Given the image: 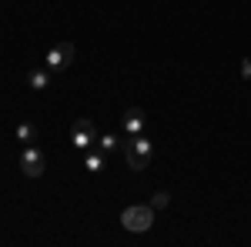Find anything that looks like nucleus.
<instances>
[{
	"mask_svg": "<svg viewBox=\"0 0 251 247\" xmlns=\"http://www.w3.org/2000/svg\"><path fill=\"white\" fill-rule=\"evenodd\" d=\"M124 157H127V167H131V171H148V167H151V157H154V144H151L144 134H134V137L124 144Z\"/></svg>",
	"mask_w": 251,
	"mask_h": 247,
	"instance_id": "1",
	"label": "nucleus"
},
{
	"mask_svg": "<svg viewBox=\"0 0 251 247\" xmlns=\"http://www.w3.org/2000/svg\"><path fill=\"white\" fill-rule=\"evenodd\" d=\"M121 224L131 234H144V230L154 227V207L151 204H131V207L121 210Z\"/></svg>",
	"mask_w": 251,
	"mask_h": 247,
	"instance_id": "2",
	"label": "nucleus"
},
{
	"mask_svg": "<svg viewBox=\"0 0 251 247\" xmlns=\"http://www.w3.org/2000/svg\"><path fill=\"white\" fill-rule=\"evenodd\" d=\"M74 54H77V50H74V44H71V40H60V44H54V47L47 50L44 67H47V70H54V74H57V70H67V67L74 64Z\"/></svg>",
	"mask_w": 251,
	"mask_h": 247,
	"instance_id": "3",
	"label": "nucleus"
},
{
	"mask_svg": "<svg viewBox=\"0 0 251 247\" xmlns=\"http://www.w3.org/2000/svg\"><path fill=\"white\" fill-rule=\"evenodd\" d=\"M20 171H24V177H40V174L47 171V160H44V154H40V147H34V144H27L24 151H20Z\"/></svg>",
	"mask_w": 251,
	"mask_h": 247,
	"instance_id": "4",
	"label": "nucleus"
},
{
	"mask_svg": "<svg viewBox=\"0 0 251 247\" xmlns=\"http://www.w3.org/2000/svg\"><path fill=\"white\" fill-rule=\"evenodd\" d=\"M71 144H74L77 151H91V147L97 144L94 124H91V120H77V124H74V131H71Z\"/></svg>",
	"mask_w": 251,
	"mask_h": 247,
	"instance_id": "5",
	"label": "nucleus"
},
{
	"mask_svg": "<svg viewBox=\"0 0 251 247\" xmlns=\"http://www.w3.org/2000/svg\"><path fill=\"white\" fill-rule=\"evenodd\" d=\"M144 124H148V117H144L141 107H131V111L124 114V131L131 134V137H134V134H144Z\"/></svg>",
	"mask_w": 251,
	"mask_h": 247,
	"instance_id": "6",
	"label": "nucleus"
},
{
	"mask_svg": "<svg viewBox=\"0 0 251 247\" xmlns=\"http://www.w3.org/2000/svg\"><path fill=\"white\" fill-rule=\"evenodd\" d=\"M104 164H107V154L100 151V147H91V151H84V167L91 174H100L104 171Z\"/></svg>",
	"mask_w": 251,
	"mask_h": 247,
	"instance_id": "7",
	"label": "nucleus"
},
{
	"mask_svg": "<svg viewBox=\"0 0 251 247\" xmlns=\"http://www.w3.org/2000/svg\"><path fill=\"white\" fill-rule=\"evenodd\" d=\"M50 74H54V70H47V67H34V70L27 74L30 90H47V87H50Z\"/></svg>",
	"mask_w": 251,
	"mask_h": 247,
	"instance_id": "8",
	"label": "nucleus"
},
{
	"mask_svg": "<svg viewBox=\"0 0 251 247\" xmlns=\"http://www.w3.org/2000/svg\"><path fill=\"white\" fill-rule=\"evenodd\" d=\"M17 140L20 144H34V140H37V127H34L30 120H20L17 124Z\"/></svg>",
	"mask_w": 251,
	"mask_h": 247,
	"instance_id": "9",
	"label": "nucleus"
},
{
	"mask_svg": "<svg viewBox=\"0 0 251 247\" xmlns=\"http://www.w3.org/2000/svg\"><path fill=\"white\" fill-rule=\"evenodd\" d=\"M97 147H100L104 154H114L117 151V137L114 134H100V137H97Z\"/></svg>",
	"mask_w": 251,
	"mask_h": 247,
	"instance_id": "10",
	"label": "nucleus"
},
{
	"mask_svg": "<svg viewBox=\"0 0 251 247\" xmlns=\"http://www.w3.org/2000/svg\"><path fill=\"white\" fill-rule=\"evenodd\" d=\"M168 204H171V194H168V190H157L154 197H151V207H154V210L168 207Z\"/></svg>",
	"mask_w": 251,
	"mask_h": 247,
	"instance_id": "11",
	"label": "nucleus"
},
{
	"mask_svg": "<svg viewBox=\"0 0 251 247\" xmlns=\"http://www.w3.org/2000/svg\"><path fill=\"white\" fill-rule=\"evenodd\" d=\"M241 77H245V80H251V57L241 60Z\"/></svg>",
	"mask_w": 251,
	"mask_h": 247,
	"instance_id": "12",
	"label": "nucleus"
}]
</instances>
